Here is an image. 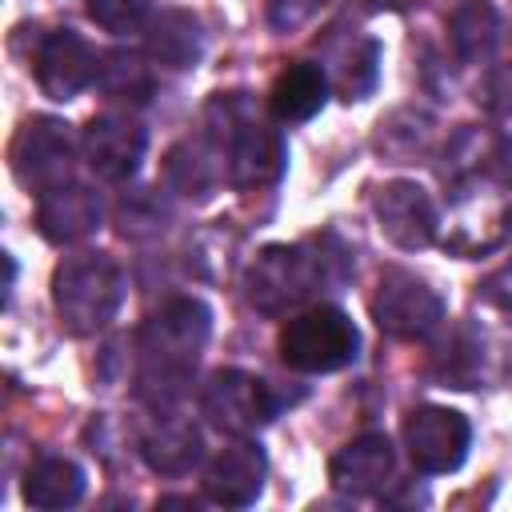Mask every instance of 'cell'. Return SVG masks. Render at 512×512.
Masks as SVG:
<instances>
[{
    "mask_svg": "<svg viewBox=\"0 0 512 512\" xmlns=\"http://www.w3.org/2000/svg\"><path fill=\"white\" fill-rule=\"evenodd\" d=\"M208 336L212 308L196 296H172L144 320L136 336V396L152 412L172 408L188 392Z\"/></svg>",
    "mask_w": 512,
    "mask_h": 512,
    "instance_id": "6da1fadb",
    "label": "cell"
},
{
    "mask_svg": "<svg viewBox=\"0 0 512 512\" xmlns=\"http://www.w3.org/2000/svg\"><path fill=\"white\" fill-rule=\"evenodd\" d=\"M352 276V252L324 232L308 244H268L244 272V296L264 316H284L312 300L320 288H336Z\"/></svg>",
    "mask_w": 512,
    "mask_h": 512,
    "instance_id": "7a4b0ae2",
    "label": "cell"
},
{
    "mask_svg": "<svg viewBox=\"0 0 512 512\" xmlns=\"http://www.w3.org/2000/svg\"><path fill=\"white\" fill-rule=\"evenodd\" d=\"M124 300V272L108 252H76L52 272V304L72 336L108 328Z\"/></svg>",
    "mask_w": 512,
    "mask_h": 512,
    "instance_id": "3957f363",
    "label": "cell"
},
{
    "mask_svg": "<svg viewBox=\"0 0 512 512\" xmlns=\"http://www.w3.org/2000/svg\"><path fill=\"white\" fill-rule=\"evenodd\" d=\"M208 120H212V140L224 156L228 180L232 188H256V184H272L284 172V140L276 128H268L260 116L248 112V100L236 96H216L208 104Z\"/></svg>",
    "mask_w": 512,
    "mask_h": 512,
    "instance_id": "277c9868",
    "label": "cell"
},
{
    "mask_svg": "<svg viewBox=\"0 0 512 512\" xmlns=\"http://www.w3.org/2000/svg\"><path fill=\"white\" fill-rule=\"evenodd\" d=\"M360 352V328L336 304H316L280 328V360L296 372L324 376L340 372Z\"/></svg>",
    "mask_w": 512,
    "mask_h": 512,
    "instance_id": "5b68a950",
    "label": "cell"
},
{
    "mask_svg": "<svg viewBox=\"0 0 512 512\" xmlns=\"http://www.w3.org/2000/svg\"><path fill=\"white\" fill-rule=\"evenodd\" d=\"M200 412L224 436H256L268 420H276L280 396L268 380L244 368H220L200 392Z\"/></svg>",
    "mask_w": 512,
    "mask_h": 512,
    "instance_id": "8992f818",
    "label": "cell"
},
{
    "mask_svg": "<svg viewBox=\"0 0 512 512\" xmlns=\"http://www.w3.org/2000/svg\"><path fill=\"white\" fill-rule=\"evenodd\" d=\"M72 152H76V140H72V132H68L64 120H56V116H32L12 136V148H8L12 176L40 196V192L72 180Z\"/></svg>",
    "mask_w": 512,
    "mask_h": 512,
    "instance_id": "52a82bcc",
    "label": "cell"
},
{
    "mask_svg": "<svg viewBox=\"0 0 512 512\" xmlns=\"http://www.w3.org/2000/svg\"><path fill=\"white\" fill-rule=\"evenodd\" d=\"M372 316L380 332L396 340H424L444 320V300L408 268H384L380 288L372 296Z\"/></svg>",
    "mask_w": 512,
    "mask_h": 512,
    "instance_id": "ba28073f",
    "label": "cell"
},
{
    "mask_svg": "<svg viewBox=\"0 0 512 512\" xmlns=\"http://www.w3.org/2000/svg\"><path fill=\"white\" fill-rule=\"evenodd\" d=\"M404 444H408L416 472L444 476L464 464L468 444H472V424L456 408L424 404L404 420Z\"/></svg>",
    "mask_w": 512,
    "mask_h": 512,
    "instance_id": "9c48e42d",
    "label": "cell"
},
{
    "mask_svg": "<svg viewBox=\"0 0 512 512\" xmlns=\"http://www.w3.org/2000/svg\"><path fill=\"white\" fill-rule=\"evenodd\" d=\"M100 52L72 28H56L40 40L36 56H32V72H36V84L48 100H76L84 88H92L100 80Z\"/></svg>",
    "mask_w": 512,
    "mask_h": 512,
    "instance_id": "30bf717a",
    "label": "cell"
},
{
    "mask_svg": "<svg viewBox=\"0 0 512 512\" xmlns=\"http://www.w3.org/2000/svg\"><path fill=\"white\" fill-rule=\"evenodd\" d=\"M144 148H148V132L120 116V112H104V116H92L84 136H80V152H84V164L100 176V180H128L136 176L140 160H144Z\"/></svg>",
    "mask_w": 512,
    "mask_h": 512,
    "instance_id": "8fae6325",
    "label": "cell"
},
{
    "mask_svg": "<svg viewBox=\"0 0 512 512\" xmlns=\"http://www.w3.org/2000/svg\"><path fill=\"white\" fill-rule=\"evenodd\" d=\"M264 476H268V456L264 448L252 440V436H236L228 448H220L212 456V464L204 468V496L212 504H224V508H248L256 504L260 488H264Z\"/></svg>",
    "mask_w": 512,
    "mask_h": 512,
    "instance_id": "7c38bea8",
    "label": "cell"
},
{
    "mask_svg": "<svg viewBox=\"0 0 512 512\" xmlns=\"http://www.w3.org/2000/svg\"><path fill=\"white\" fill-rule=\"evenodd\" d=\"M376 220L384 240L404 252L428 248L436 240V208L416 180H388L376 192Z\"/></svg>",
    "mask_w": 512,
    "mask_h": 512,
    "instance_id": "4fadbf2b",
    "label": "cell"
},
{
    "mask_svg": "<svg viewBox=\"0 0 512 512\" xmlns=\"http://www.w3.org/2000/svg\"><path fill=\"white\" fill-rule=\"evenodd\" d=\"M104 220V204L96 188L80 180H64L36 196V228L48 244H76L88 232H96Z\"/></svg>",
    "mask_w": 512,
    "mask_h": 512,
    "instance_id": "5bb4252c",
    "label": "cell"
},
{
    "mask_svg": "<svg viewBox=\"0 0 512 512\" xmlns=\"http://www.w3.org/2000/svg\"><path fill=\"white\" fill-rule=\"evenodd\" d=\"M140 460L160 476H184L204 460V436L192 416L156 412V420L140 432Z\"/></svg>",
    "mask_w": 512,
    "mask_h": 512,
    "instance_id": "9a60e30c",
    "label": "cell"
},
{
    "mask_svg": "<svg viewBox=\"0 0 512 512\" xmlns=\"http://www.w3.org/2000/svg\"><path fill=\"white\" fill-rule=\"evenodd\" d=\"M392 464H396V452H392V440L384 432H364L356 440H348L332 464H328V480L336 492L344 496H376L388 476H392Z\"/></svg>",
    "mask_w": 512,
    "mask_h": 512,
    "instance_id": "2e32d148",
    "label": "cell"
},
{
    "mask_svg": "<svg viewBox=\"0 0 512 512\" xmlns=\"http://www.w3.org/2000/svg\"><path fill=\"white\" fill-rule=\"evenodd\" d=\"M144 52L148 60L164 64V68H196V60L204 56V32L200 20L188 8H164L160 16L148 20L144 32Z\"/></svg>",
    "mask_w": 512,
    "mask_h": 512,
    "instance_id": "e0dca14e",
    "label": "cell"
},
{
    "mask_svg": "<svg viewBox=\"0 0 512 512\" xmlns=\"http://www.w3.org/2000/svg\"><path fill=\"white\" fill-rule=\"evenodd\" d=\"M328 100V72L312 60H300L284 68L268 92V108L280 124H304L312 120Z\"/></svg>",
    "mask_w": 512,
    "mask_h": 512,
    "instance_id": "ac0fdd59",
    "label": "cell"
},
{
    "mask_svg": "<svg viewBox=\"0 0 512 512\" xmlns=\"http://www.w3.org/2000/svg\"><path fill=\"white\" fill-rule=\"evenodd\" d=\"M20 492H24V504H32V508H48V512L52 508H72L84 496V468L68 456L44 452L24 468Z\"/></svg>",
    "mask_w": 512,
    "mask_h": 512,
    "instance_id": "d6986e66",
    "label": "cell"
},
{
    "mask_svg": "<svg viewBox=\"0 0 512 512\" xmlns=\"http://www.w3.org/2000/svg\"><path fill=\"white\" fill-rule=\"evenodd\" d=\"M500 40V16L488 0H464L448 16V44L464 64L488 60Z\"/></svg>",
    "mask_w": 512,
    "mask_h": 512,
    "instance_id": "ffe728a7",
    "label": "cell"
},
{
    "mask_svg": "<svg viewBox=\"0 0 512 512\" xmlns=\"http://www.w3.org/2000/svg\"><path fill=\"white\" fill-rule=\"evenodd\" d=\"M216 156H220L216 144H200V140L176 144V148L168 152V164H164L168 184H172L176 192H184V196H200V200H204V196L216 188V180H220Z\"/></svg>",
    "mask_w": 512,
    "mask_h": 512,
    "instance_id": "44dd1931",
    "label": "cell"
},
{
    "mask_svg": "<svg viewBox=\"0 0 512 512\" xmlns=\"http://www.w3.org/2000/svg\"><path fill=\"white\" fill-rule=\"evenodd\" d=\"M96 84L112 100H124V104L140 108L152 96V64L140 52H132V48H116V52H108L100 60V80Z\"/></svg>",
    "mask_w": 512,
    "mask_h": 512,
    "instance_id": "7402d4cb",
    "label": "cell"
},
{
    "mask_svg": "<svg viewBox=\"0 0 512 512\" xmlns=\"http://www.w3.org/2000/svg\"><path fill=\"white\" fill-rule=\"evenodd\" d=\"M88 16H92L104 32L124 36V32H136L140 24H148L152 0H88Z\"/></svg>",
    "mask_w": 512,
    "mask_h": 512,
    "instance_id": "603a6c76",
    "label": "cell"
},
{
    "mask_svg": "<svg viewBox=\"0 0 512 512\" xmlns=\"http://www.w3.org/2000/svg\"><path fill=\"white\" fill-rule=\"evenodd\" d=\"M376 64H380V44H376V40H360V44L348 52V60H344L340 92H344L348 100L368 96V92H372V84H376V72H380Z\"/></svg>",
    "mask_w": 512,
    "mask_h": 512,
    "instance_id": "cb8c5ba5",
    "label": "cell"
},
{
    "mask_svg": "<svg viewBox=\"0 0 512 512\" xmlns=\"http://www.w3.org/2000/svg\"><path fill=\"white\" fill-rule=\"evenodd\" d=\"M328 0H268V24L276 32H296L304 28Z\"/></svg>",
    "mask_w": 512,
    "mask_h": 512,
    "instance_id": "d4e9b609",
    "label": "cell"
},
{
    "mask_svg": "<svg viewBox=\"0 0 512 512\" xmlns=\"http://www.w3.org/2000/svg\"><path fill=\"white\" fill-rule=\"evenodd\" d=\"M496 172H500L504 184H512V140H504V144L496 148Z\"/></svg>",
    "mask_w": 512,
    "mask_h": 512,
    "instance_id": "484cf974",
    "label": "cell"
},
{
    "mask_svg": "<svg viewBox=\"0 0 512 512\" xmlns=\"http://www.w3.org/2000/svg\"><path fill=\"white\" fill-rule=\"evenodd\" d=\"M488 284H508V292H500V296H492V300H496V304H512V264L500 268L496 276H488Z\"/></svg>",
    "mask_w": 512,
    "mask_h": 512,
    "instance_id": "4316f807",
    "label": "cell"
}]
</instances>
